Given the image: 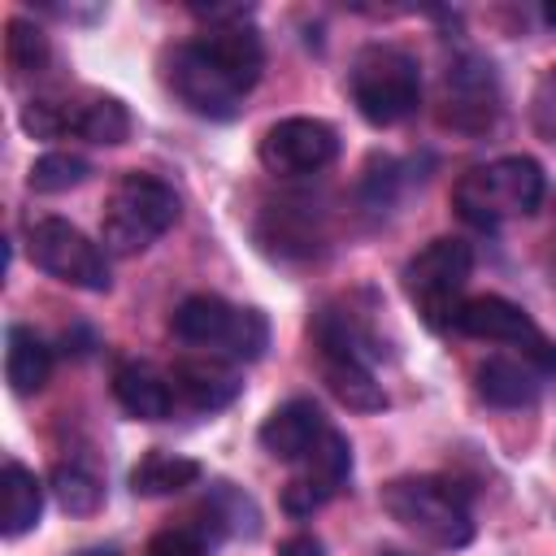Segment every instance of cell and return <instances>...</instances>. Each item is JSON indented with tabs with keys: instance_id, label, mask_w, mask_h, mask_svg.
Wrapping results in <instances>:
<instances>
[{
	"instance_id": "cell-3",
	"label": "cell",
	"mask_w": 556,
	"mask_h": 556,
	"mask_svg": "<svg viewBox=\"0 0 556 556\" xmlns=\"http://www.w3.org/2000/svg\"><path fill=\"white\" fill-rule=\"evenodd\" d=\"M178 195L165 178L130 169L113 182L104 213H100V239L113 256H135L152 248L174 222H178Z\"/></svg>"
},
{
	"instance_id": "cell-23",
	"label": "cell",
	"mask_w": 556,
	"mask_h": 556,
	"mask_svg": "<svg viewBox=\"0 0 556 556\" xmlns=\"http://www.w3.org/2000/svg\"><path fill=\"white\" fill-rule=\"evenodd\" d=\"M200 460L191 456H178V452H165V447H152L148 456H139V465L130 469V491L143 495V500H161V495H178L187 486L200 482Z\"/></svg>"
},
{
	"instance_id": "cell-6",
	"label": "cell",
	"mask_w": 556,
	"mask_h": 556,
	"mask_svg": "<svg viewBox=\"0 0 556 556\" xmlns=\"http://www.w3.org/2000/svg\"><path fill=\"white\" fill-rule=\"evenodd\" d=\"M469 274H473V248L465 239L443 235L404 261L400 282H404V295L413 300V308L421 313V321L430 330H447L456 308L465 304L460 291H465Z\"/></svg>"
},
{
	"instance_id": "cell-25",
	"label": "cell",
	"mask_w": 556,
	"mask_h": 556,
	"mask_svg": "<svg viewBox=\"0 0 556 556\" xmlns=\"http://www.w3.org/2000/svg\"><path fill=\"white\" fill-rule=\"evenodd\" d=\"M48 491H52V500L61 504V513H70V517H91V513H100V504H104V482L87 469V465H56L52 469V478H48Z\"/></svg>"
},
{
	"instance_id": "cell-29",
	"label": "cell",
	"mask_w": 556,
	"mask_h": 556,
	"mask_svg": "<svg viewBox=\"0 0 556 556\" xmlns=\"http://www.w3.org/2000/svg\"><path fill=\"white\" fill-rule=\"evenodd\" d=\"M22 130L30 139H61L70 135V117H65V100H26L17 113Z\"/></svg>"
},
{
	"instance_id": "cell-12",
	"label": "cell",
	"mask_w": 556,
	"mask_h": 556,
	"mask_svg": "<svg viewBox=\"0 0 556 556\" xmlns=\"http://www.w3.org/2000/svg\"><path fill=\"white\" fill-rule=\"evenodd\" d=\"M352 478V443L339 430H326L321 443L304 456V469L282 486V508L291 517H313L330 495H339Z\"/></svg>"
},
{
	"instance_id": "cell-5",
	"label": "cell",
	"mask_w": 556,
	"mask_h": 556,
	"mask_svg": "<svg viewBox=\"0 0 556 556\" xmlns=\"http://www.w3.org/2000/svg\"><path fill=\"white\" fill-rule=\"evenodd\" d=\"M174 334L191 348H213L226 361H261L269 348V321L261 308H239L226 304L222 295H187L174 317Z\"/></svg>"
},
{
	"instance_id": "cell-30",
	"label": "cell",
	"mask_w": 556,
	"mask_h": 556,
	"mask_svg": "<svg viewBox=\"0 0 556 556\" xmlns=\"http://www.w3.org/2000/svg\"><path fill=\"white\" fill-rule=\"evenodd\" d=\"M530 122L543 139H556V65L539 78V87L530 96Z\"/></svg>"
},
{
	"instance_id": "cell-1",
	"label": "cell",
	"mask_w": 556,
	"mask_h": 556,
	"mask_svg": "<svg viewBox=\"0 0 556 556\" xmlns=\"http://www.w3.org/2000/svg\"><path fill=\"white\" fill-rule=\"evenodd\" d=\"M382 508L391 521L426 539L430 547L456 552L473 543V513L465 491L439 473H404L382 486Z\"/></svg>"
},
{
	"instance_id": "cell-33",
	"label": "cell",
	"mask_w": 556,
	"mask_h": 556,
	"mask_svg": "<svg viewBox=\"0 0 556 556\" xmlns=\"http://www.w3.org/2000/svg\"><path fill=\"white\" fill-rule=\"evenodd\" d=\"M543 17H547V26H556V4H547V9H543Z\"/></svg>"
},
{
	"instance_id": "cell-26",
	"label": "cell",
	"mask_w": 556,
	"mask_h": 556,
	"mask_svg": "<svg viewBox=\"0 0 556 556\" xmlns=\"http://www.w3.org/2000/svg\"><path fill=\"white\" fill-rule=\"evenodd\" d=\"M87 178H91V165L83 156H74V152H43L26 174L30 191H39V195H56V191L83 187Z\"/></svg>"
},
{
	"instance_id": "cell-14",
	"label": "cell",
	"mask_w": 556,
	"mask_h": 556,
	"mask_svg": "<svg viewBox=\"0 0 556 556\" xmlns=\"http://www.w3.org/2000/svg\"><path fill=\"white\" fill-rule=\"evenodd\" d=\"M200 52L239 87V91H252L261 70H265V43H261V30L248 26V22H230V26H208L200 39Z\"/></svg>"
},
{
	"instance_id": "cell-24",
	"label": "cell",
	"mask_w": 556,
	"mask_h": 556,
	"mask_svg": "<svg viewBox=\"0 0 556 556\" xmlns=\"http://www.w3.org/2000/svg\"><path fill=\"white\" fill-rule=\"evenodd\" d=\"M321 382H326V391H330L343 408H352V413H378V408H387L382 382H378L374 369L361 365V361L321 356Z\"/></svg>"
},
{
	"instance_id": "cell-17",
	"label": "cell",
	"mask_w": 556,
	"mask_h": 556,
	"mask_svg": "<svg viewBox=\"0 0 556 556\" xmlns=\"http://www.w3.org/2000/svg\"><path fill=\"white\" fill-rule=\"evenodd\" d=\"M543 369L530 365L526 356H486L478 369H473V387L486 404L495 408H526L539 400L543 391Z\"/></svg>"
},
{
	"instance_id": "cell-27",
	"label": "cell",
	"mask_w": 556,
	"mask_h": 556,
	"mask_svg": "<svg viewBox=\"0 0 556 556\" xmlns=\"http://www.w3.org/2000/svg\"><path fill=\"white\" fill-rule=\"evenodd\" d=\"M213 552V534L191 517V521H178V526H165L148 539V552L143 556H208Z\"/></svg>"
},
{
	"instance_id": "cell-20",
	"label": "cell",
	"mask_w": 556,
	"mask_h": 556,
	"mask_svg": "<svg viewBox=\"0 0 556 556\" xmlns=\"http://www.w3.org/2000/svg\"><path fill=\"white\" fill-rule=\"evenodd\" d=\"M39 513H43V486H39L35 469H26L22 460H4V473H0V534L22 539L26 530L39 526Z\"/></svg>"
},
{
	"instance_id": "cell-32",
	"label": "cell",
	"mask_w": 556,
	"mask_h": 556,
	"mask_svg": "<svg viewBox=\"0 0 556 556\" xmlns=\"http://www.w3.org/2000/svg\"><path fill=\"white\" fill-rule=\"evenodd\" d=\"M74 556H117L113 547H83V552H74Z\"/></svg>"
},
{
	"instance_id": "cell-22",
	"label": "cell",
	"mask_w": 556,
	"mask_h": 556,
	"mask_svg": "<svg viewBox=\"0 0 556 556\" xmlns=\"http://www.w3.org/2000/svg\"><path fill=\"white\" fill-rule=\"evenodd\" d=\"M52 374V348L30 326H9L4 334V378L13 395H35Z\"/></svg>"
},
{
	"instance_id": "cell-11",
	"label": "cell",
	"mask_w": 556,
	"mask_h": 556,
	"mask_svg": "<svg viewBox=\"0 0 556 556\" xmlns=\"http://www.w3.org/2000/svg\"><path fill=\"white\" fill-rule=\"evenodd\" d=\"M256 156L278 178L317 174L339 156V130L321 117H282L261 135Z\"/></svg>"
},
{
	"instance_id": "cell-15",
	"label": "cell",
	"mask_w": 556,
	"mask_h": 556,
	"mask_svg": "<svg viewBox=\"0 0 556 556\" xmlns=\"http://www.w3.org/2000/svg\"><path fill=\"white\" fill-rule=\"evenodd\" d=\"M330 426H326V417H321V408L313 404V400H287V404H278L265 421H261V447L274 456V460H304L317 443H321V434H326Z\"/></svg>"
},
{
	"instance_id": "cell-4",
	"label": "cell",
	"mask_w": 556,
	"mask_h": 556,
	"mask_svg": "<svg viewBox=\"0 0 556 556\" xmlns=\"http://www.w3.org/2000/svg\"><path fill=\"white\" fill-rule=\"evenodd\" d=\"M348 91L369 126H395L421 104V65L408 48L365 43L348 70Z\"/></svg>"
},
{
	"instance_id": "cell-16",
	"label": "cell",
	"mask_w": 556,
	"mask_h": 556,
	"mask_svg": "<svg viewBox=\"0 0 556 556\" xmlns=\"http://www.w3.org/2000/svg\"><path fill=\"white\" fill-rule=\"evenodd\" d=\"M308 334L317 343V356H339V361H361V365H374L382 356L374 330L361 321V313L343 304H321L308 321Z\"/></svg>"
},
{
	"instance_id": "cell-8",
	"label": "cell",
	"mask_w": 556,
	"mask_h": 556,
	"mask_svg": "<svg viewBox=\"0 0 556 556\" xmlns=\"http://www.w3.org/2000/svg\"><path fill=\"white\" fill-rule=\"evenodd\" d=\"M161 78H165V87L174 91V100H178L187 113H195V117L230 122V117L239 113L243 91L200 52L195 39L174 43V48L161 56Z\"/></svg>"
},
{
	"instance_id": "cell-9",
	"label": "cell",
	"mask_w": 556,
	"mask_h": 556,
	"mask_svg": "<svg viewBox=\"0 0 556 556\" xmlns=\"http://www.w3.org/2000/svg\"><path fill=\"white\" fill-rule=\"evenodd\" d=\"M500 117V83L486 56L456 52L439 78V122L460 135H482Z\"/></svg>"
},
{
	"instance_id": "cell-28",
	"label": "cell",
	"mask_w": 556,
	"mask_h": 556,
	"mask_svg": "<svg viewBox=\"0 0 556 556\" xmlns=\"http://www.w3.org/2000/svg\"><path fill=\"white\" fill-rule=\"evenodd\" d=\"M4 56L13 70H43L48 65V35L39 26H30L26 17H13L4 26Z\"/></svg>"
},
{
	"instance_id": "cell-2",
	"label": "cell",
	"mask_w": 556,
	"mask_h": 556,
	"mask_svg": "<svg viewBox=\"0 0 556 556\" xmlns=\"http://www.w3.org/2000/svg\"><path fill=\"white\" fill-rule=\"evenodd\" d=\"M543 165L534 156H500L478 169H465L452 187V204L469 226H500L508 217H526L543 200Z\"/></svg>"
},
{
	"instance_id": "cell-19",
	"label": "cell",
	"mask_w": 556,
	"mask_h": 556,
	"mask_svg": "<svg viewBox=\"0 0 556 556\" xmlns=\"http://www.w3.org/2000/svg\"><path fill=\"white\" fill-rule=\"evenodd\" d=\"M65 117H70V135L87 139V143H126L130 139V109L117 96L104 91H87L78 100H65Z\"/></svg>"
},
{
	"instance_id": "cell-7",
	"label": "cell",
	"mask_w": 556,
	"mask_h": 556,
	"mask_svg": "<svg viewBox=\"0 0 556 556\" xmlns=\"http://www.w3.org/2000/svg\"><path fill=\"white\" fill-rule=\"evenodd\" d=\"M26 256L48 278L78 287V291H109V261L100 243H91L74 222L65 217H35L26 226Z\"/></svg>"
},
{
	"instance_id": "cell-10",
	"label": "cell",
	"mask_w": 556,
	"mask_h": 556,
	"mask_svg": "<svg viewBox=\"0 0 556 556\" xmlns=\"http://www.w3.org/2000/svg\"><path fill=\"white\" fill-rule=\"evenodd\" d=\"M452 330L469 334V339H491V343H508V348H521V356L530 365H539L543 374H556V343L543 339V330L534 326V317L504 300V295H473L456 308L452 317Z\"/></svg>"
},
{
	"instance_id": "cell-18",
	"label": "cell",
	"mask_w": 556,
	"mask_h": 556,
	"mask_svg": "<svg viewBox=\"0 0 556 556\" xmlns=\"http://www.w3.org/2000/svg\"><path fill=\"white\" fill-rule=\"evenodd\" d=\"M113 400L130 417H139V421H165L174 413V400L178 395H174V382L165 374H156L143 361H130V365H122L113 374Z\"/></svg>"
},
{
	"instance_id": "cell-13",
	"label": "cell",
	"mask_w": 556,
	"mask_h": 556,
	"mask_svg": "<svg viewBox=\"0 0 556 556\" xmlns=\"http://www.w3.org/2000/svg\"><path fill=\"white\" fill-rule=\"evenodd\" d=\"M169 382H174V395L195 413H217V408L235 404L243 391L235 361H222V356H182L174 365Z\"/></svg>"
},
{
	"instance_id": "cell-21",
	"label": "cell",
	"mask_w": 556,
	"mask_h": 556,
	"mask_svg": "<svg viewBox=\"0 0 556 556\" xmlns=\"http://www.w3.org/2000/svg\"><path fill=\"white\" fill-rule=\"evenodd\" d=\"M195 521L213 534V543H222L226 534H248V539L261 534L256 500L243 495L235 482H213L208 495H204V504H200V513H195Z\"/></svg>"
},
{
	"instance_id": "cell-34",
	"label": "cell",
	"mask_w": 556,
	"mask_h": 556,
	"mask_svg": "<svg viewBox=\"0 0 556 556\" xmlns=\"http://www.w3.org/2000/svg\"><path fill=\"white\" fill-rule=\"evenodd\" d=\"M382 556H408V552H382Z\"/></svg>"
},
{
	"instance_id": "cell-31",
	"label": "cell",
	"mask_w": 556,
	"mask_h": 556,
	"mask_svg": "<svg viewBox=\"0 0 556 556\" xmlns=\"http://www.w3.org/2000/svg\"><path fill=\"white\" fill-rule=\"evenodd\" d=\"M278 556H326V547H321L317 534H291V539L278 547Z\"/></svg>"
}]
</instances>
